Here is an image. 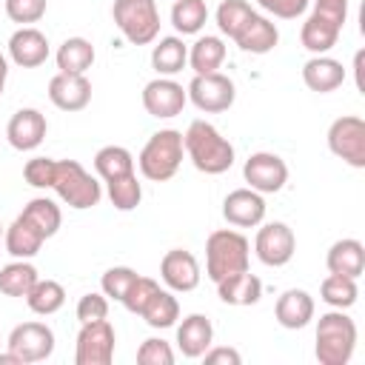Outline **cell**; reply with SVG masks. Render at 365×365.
<instances>
[{
  "instance_id": "83f0119b",
  "label": "cell",
  "mask_w": 365,
  "mask_h": 365,
  "mask_svg": "<svg viewBox=\"0 0 365 365\" xmlns=\"http://www.w3.org/2000/svg\"><path fill=\"white\" fill-rule=\"evenodd\" d=\"M94 46L91 40L86 37H68L60 43L54 60H57V68L63 74H86L91 66H94Z\"/></svg>"
},
{
  "instance_id": "8d00e7d4",
  "label": "cell",
  "mask_w": 365,
  "mask_h": 365,
  "mask_svg": "<svg viewBox=\"0 0 365 365\" xmlns=\"http://www.w3.org/2000/svg\"><path fill=\"white\" fill-rule=\"evenodd\" d=\"M106 188H108V200H111V205L117 211H134L140 205V200H143V185H140V180H137L134 171L108 180Z\"/></svg>"
},
{
  "instance_id": "8fae6325",
  "label": "cell",
  "mask_w": 365,
  "mask_h": 365,
  "mask_svg": "<svg viewBox=\"0 0 365 365\" xmlns=\"http://www.w3.org/2000/svg\"><path fill=\"white\" fill-rule=\"evenodd\" d=\"M297 251V237L285 222H259V231L254 237V254L268 268H282L291 262Z\"/></svg>"
},
{
  "instance_id": "3957f363",
  "label": "cell",
  "mask_w": 365,
  "mask_h": 365,
  "mask_svg": "<svg viewBox=\"0 0 365 365\" xmlns=\"http://www.w3.org/2000/svg\"><path fill=\"white\" fill-rule=\"evenodd\" d=\"M251 262V245L248 240L234 228L211 231L205 240V274L211 282H220L231 274L248 271Z\"/></svg>"
},
{
  "instance_id": "f907efd6",
  "label": "cell",
  "mask_w": 365,
  "mask_h": 365,
  "mask_svg": "<svg viewBox=\"0 0 365 365\" xmlns=\"http://www.w3.org/2000/svg\"><path fill=\"white\" fill-rule=\"evenodd\" d=\"M0 237H3V225H0Z\"/></svg>"
},
{
  "instance_id": "6da1fadb",
  "label": "cell",
  "mask_w": 365,
  "mask_h": 365,
  "mask_svg": "<svg viewBox=\"0 0 365 365\" xmlns=\"http://www.w3.org/2000/svg\"><path fill=\"white\" fill-rule=\"evenodd\" d=\"M182 148L197 171L222 174L234 165V145L205 120H194L182 134Z\"/></svg>"
},
{
  "instance_id": "e575fe53",
  "label": "cell",
  "mask_w": 365,
  "mask_h": 365,
  "mask_svg": "<svg viewBox=\"0 0 365 365\" xmlns=\"http://www.w3.org/2000/svg\"><path fill=\"white\" fill-rule=\"evenodd\" d=\"M205 23H208L205 0H174V6H171V26L180 34H200Z\"/></svg>"
},
{
  "instance_id": "5b68a950",
  "label": "cell",
  "mask_w": 365,
  "mask_h": 365,
  "mask_svg": "<svg viewBox=\"0 0 365 365\" xmlns=\"http://www.w3.org/2000/svg\"><path fill=\"white\" fill-rule=\"evenodd\" d=\"M111 17L131 46H148L160 34L157 0H114Z\"/></svg>"
},
{
  "instance_id": "ffe728a7",
  "label": "cell",
  "mask_w": 365,
  "mask_h": 365,
  "mask_svg": "<svg viewBox=\"0 0 365 365\" xmlns=\"http://www.w3.org/2000/svg\"><path fill=\"white\" fill-rule=\"evenodd\" d=\"M314 311H317L314 297H311L308 291H302V288H288V291H282L279 299H277V305H274L277 322H279L282 328H288V331L305 328V325L314 319Z\"/></svg>"
},
{
  "instance_id": "4dcf8cb0",
  "label": "cell",
  "mask_w": 365,
  "mask_h": 365,
  "mask_svg": "<svg viewBox=\"0 0 365 365\" xmlns=\"http://www.w3.org/2000/svg\"><path fill=\"white\" fill-rule=\"evenodd\" d=\"M140 317L145 319L148 328H160V331L163 328H171L180 319V302H177V297L171 291L157 288V294L145 302V308L140 311Z\"/></svg>"
},
{
  "instance_id": "8992f818",
  "label": "cell",
  "mask_w": 365,
  "mask_h": 365,
  "mask_svg": "<svg viewBox=\"0 0 365 365\" xmlns=\"http://www.w3.org/2000/svg\"><path fill=\"white\" fill-rule=\"evenodd\" d=\"M51 188L57 191V197L77 211L94 208L103 197V185L97 177H91L77 160H57V171H54V182Z\"/></svg>"
},
{
  "instance_id": "f6af8a7d",
  "label": "cell",
  "mask_w": 365,
  "mask_h": 365,
  "mask_svg": "<svg viewBox=\"0 0 365 365\" xmlns=\"http://www.w3.org/2000/svg\"><path fill=\"white\" fill-rule=\"evenodd\" d=\"M311 0H257L259 9H265L268 14L279 17V20H297L299 14H305Z\"/></svg>"
},
{
  "instance_id": "4316f807",
  "label": "cell",
  "mask_w": 365,
  "mask_h": 365,
  "mask_svg": "<svg viewBox=\"0 0 365 365\" xmlns=\"http://www.w3.org/2000/svg\"><path fill=\"white\" fill-rule=\"evenodd\" d=\"M151 66L160 77H174L177 71H182L188 66V46L182 43V37H160V43L151 48Z\"/></svg>"
},
{
  "instance_id": "ee69618b",
  "label": "cell",
  "mask_w": 365,
  "mask_h": 365,
  "mask_svg": "<svg viewBox=\"0 0 365 365\" xmlns=\"http://www.w3.org/2000/svg\"><path fill=\"white\" fill-rule=\"evenodd\" d=\"M80 325L83 322H97V319H108V297L106 294H83L77 308H74Z\"/></svg>"
},
{
  "instance_id": "277c9868",
  "label": "cell",
  "mask_w": 365,
  "mask_h": 365,
  "mask_svg": "<svg viewBox=\"0 0 365 365\" xmlns=\"http://www.w3.org/2000/svg\"><path fill=\"white\" fill-rule=\"evenodd\" d=\"M182 151H185L182 148V131H177V128L154 131L137 157L140 174L151 182H168L180 171Z\"/></svg>"
},
{
  "instance_id": "7bdbcfd3",
  "label": "cell",
  "mask_w": 365,
  "mask_h": 365,
  "mask_svg": "<svg viewBox=\"0 0 365 365\" xmlns=\"http://www.w3.org/2000/svg\"><path fill=\"white\" fill-rule=\"evenodd\" d=\"M54 171H57V160H51V157H34V160L26 163L23 177H26V182L34 185V188H51Z\"/></svg>"
},
{
  "instance_id": "484cf974",
  "label": "cell",
  "mask_w": 365,
  "mask_h": 365,
  "mask_svg": "<svg viewBox=\"0 0 365 365\" xmlns=\"http://www.w3.org/2000/svg\"><path fill=\"white\" fill-rule=\"evenodd\" d=\"M339 31H342L339 23H334V20H328V17L317 14V11H311L308 20H305L302 29H299V43H302V48H308L311 54H328V51L336 46Z\"/></svg>"
},
{
  "instance_id": "7dc6e473",
  "label": "cell",
  "mask_w": 365,
  "mask_h": 365,
  "mask_svg": "<svg viewBox=\"0 0 365 365\" xmlns=\"http://www.w3.org/2000/svg\"><path fill=\"white\" fill-rule=\"evenodd\" d=\"M202 359H205L208 365H240V362H242L240 351H237V348H225V345H220V348L211 345V348L202 354Z\"/></svg>"
},
{
  "instance_id": "f35d334b",
  "label": "cell",
  "mask_w": 365,
  "mask_h": 365,
  "mask_svg": "<svg viewBox=\"0 0 365 365\" xmlns=\"http://www.w3.org/2000/svg\"><path fill=\"white\" fill-rule=\"evenodd\" d=\"M134 279H137V271H134V268H128V265H114V268H108V271L103 274L100 288H103L106 297L123 302V297H125V291L131 288Z\"/></svg>"
},
{
  "instance_id": "d6a6232c",
  "label": "cell",
  "mask_w": 365,
  "mask_h": 365,
  "mask_svg": "<svg viewBox=\"0 0 365 365\" xmlns=\"http://www.w3.org/2000/svg\"><path fill=\"white\" fill-rule=\"evenodd\" d=\"M94 171L100 174L103 182L114 180V177H123V174H131L134 171V157L128 148L123 145H103L97 154H94Z\"/></svg>"
},
{
  "instance_id": "d6986e66",
  "label": "cell",
  "mask_w": 365,
  "mask_h": 365,
  "mask_svg": "<svg viewBox=\"0 0 365 365\" xmlns=\"http://www.w3.org/2000/svg\"><path fill=\"white\" fill-rule=\"evenodd\" d=\"M234 43H237L242 51H248V54H268V51L277 48L279 31H277V26H274L265 14L251 11V17H248V20L242 23V29L234 34Z\"/></svg>"
},
{
  "instance_id": "7c38bea8",
  "label": "cell",
  "mask_w": 365,
  "mask_h": 365,
  "mask_svg": "<svg viewBox=\"0 0 365 365\" xmlns=\"http://www.w3.org/2000/svg\"><path fill=\"white\" fill-rule=\"evenodd\" d=\"M242 177L248 182V188L259 191V194H277L285 182H288V165L279 154L271 151H257L245 160L242 165Z\"/></svg>"
},
{
  "instance_id": "836d02e7",
  "label": "cell",
  "mask_w": 365,
  "mask_h": 365,
  "mask_svg": "<svg viewBox=\"0 0 365 365\" xmlns=\"http://www.w3.org/2000/svg\"><path fill=\"white\" fill-rule=\"evenodd\" d=\"M20 214H23L34 228H40L46 240L54 237V234L60 231V222H63L60 205H57L54 200H48V197H34V200H29Z\"/></svg>"
},
{
  "instance_id": "74e56055",
  "label": "cell",
  "mask_w": 365,
  "mask_h": 365,
  "mask_svg": "<svg viewBox=\"0 0 365 365\" xmlns=\"http://www.w3.org/2000/svg\"><path fill=\"white\" fill-rule=\"evenodd\" d=\"M251 3L248 0H222L217 6V29L234 40V34L242 29V23L251 17Z\"/></svg>"
},
{
  "instance_id": "cb8c5ba5",
  "label": "cell",
  "mask_w": 365,
  "mask_h": 365,
  "mask_svg": "<svg viewBox=\"0 0 365 365\" xmlns=\"http://www.w3.org/2000/svg\"><path fill=\"white\" fill-rule=\"evenodd\" d=\"M325 265H328L331 274H342V277L359 279L362 271H365V245L359 240H354V237L336 240L325 254Z\"/></svg>"
},
{
  "instance_id": "bcb514c9",
  "label": "cell",
  "mask_w": 365,
  "mask_h": 365,
  "mask_svg": "<svg viewBox=\"0 0 365 365\" xmlns=\"http://www.w3.org/2000/svg\"><path fill=\"white\" fill-rule=\"evenodd\" d=\"M314 11L345 26V17H348V0H314Z\"/></svg>"
},
{
  "instance_id": "d590c367",
  "label": "cell",
  "mask_w": 365,
  "mask_h": 365,
  "mask_svg": "<svg viewBox=\"0 0 365 365\" xmlns=\"http://www.w3.org/2000/svg\"><path fill=\"white\" fill-rule=\"evenodd\" d=\"M359 297V288H356V279L354 277H342V274H328L319 285V299L331 308H351Z\"/></svg>"
},
{
  "instance_id": "9c48e42d",
  "label": "cell",
  "mask_w": 365,
  "mask_h": 365,
  "mask_svg": "<svg viewBox=\"0 0 365 365\" xmlns=\"http://www.w3.org/2000/svg\"><path fill=\"white\" fill-rule=\"evenodd\" d=\"M114 345L117 334L108 319L97 322H83L77 334V348H74V362L77 365H111L114 359Z\"/></svg>"
},
{
  "instance_id": "b9f144b4",
  "label": "cell",
  "mask_w": 365,
  "mask_h": 365,
  "mask_svg": "<svg viewBox=\"0 0 365 365\" xmlns=\"http://www.w3.org/2000/svg\"><path fill=\"white\" fill-rule=\"evenodd\" d=\"M137 362L140 365H174V351H171V345L165 339L148 336L137 348Z\"/></svg>"
},
{
  "instance_id": "44dd1931",
  "label": "cell",
  "mask_w": 365,
  "mask_h": 365,
  "mask_svg": "<svg viewBox=\"0 0 365 365\" xmlns=\"http://www.w3.org/2000/svg\"><path fill=\"white\" fill-rule=\"evenodd\" d=\"M214 342V325L205 314H188L177 328V348L188 359H200Z\"/></svg>"
},
{
  "instance_id": "603a6c76",
  "label": "cell",
  "mask_w": 365,
  "mask_h": 365,
  "mask_svg": "<svg viewBox=\"0 0 365 365\" xmlns=\"http://www.w3.org/2000/svg\"><path fill=\"white\" fill-rule=\"evenodd\" d=\"M3 242H6V251L14 257V259H31L40 254L46 237L40 228H34L23 214L14 217V222L3 231Z\"/></svg>"
},
{
  "instance_id": "5bb4252c",
  "label": "cell",
  "mask_w": 365,
  "mask_h": 365,
  "mask_svg": "<svg viewBox=\"0 0 365 365\" xmlns=\"http://www.w3.org/2000/svg\"><path fill=\"white\" fill-rule=\"evenodd\" d=\"M160 277L163 282L171 288V291H180V294H188L200 285V262L191 251L185 248H171L165 251V257L160 259Z\"/></svg>"
},
{
  "instance_id": "7402d4cb",
  "label": "cell",
  "mask_w": 365,
  "mask_h": 365,
  "mask_svg": "<svg viewBox=\"0 0 365 365\" xmlns=\"http://www.w3.org/2000/svg\"><path fill=\"white\" fill-rule=\"evenodd\" d=\"M302 83L317 94H328L345 83V66L328 54H314L302 66Z\"/></svg>"
},
{
  "instance_id": "ac0fdd59",
  "label": "cell",
  "mask_w": 365,
  "mask_h": 365,
  "mask_svg": "<svg viewBox=\"0 0 365 365\" xmlns=\"http://www.w3.org/2000/svg\"><path fill=\"white\" fill-rule=\"evenodd\" d=\"M48 100L60 111H83L91 103V83L86 74H63L57 71L48 80Z\"/></svg>"
},
{
  "instance_id": "f1b7e54d",
  "label": "cell",
  "mask_w": 365,
  "mask_h": 365,
  "mask_svg": "<svg viewBox=\"0 0 365 365\" xmlns=\"http://www.w3.org/2000/svg\"><path fill=\"white\" fill-rule=\"evenodd\" d=\"M225 63V43L217 34H202L188 48V66L194 74H211Z\"/></svg>"
},
{
  "instance_id": "c3c4849f",
  "label": "cell",
  "mask_w": 365,
  "mask_h": 365,
  "mask_svg": "<svg viewBox=\"0 0 365 365\" xmlns=\"http://www.w3.org/2000/svg\"><path fill=\"white\" fill-rule=\"evenodd\" d=\"M6 77H9V60H6V54H0V94L6 88Z\"/></svg>"
},
{
  "instance_id": "d4e9b609",
  "label": "cell",
  "mask_w": 365,
  "mask_h": 365,
  "mask_svg": "<svg viewBox=\"0 0 365 365\" xmlns=\"http://www.w3.org/2000/svg\"><path fill=\"white\" fill-rule=\"evenodd\" d=\"M217 297L225 302V305H257L262 299V282L257 274H248V271H240V274H231L225 279L217 282Z\"/></svg>"
},
{
  "instance_id": "ab89813d",
  "label": "cell",
  "mask_w": 365,
  "mask_h": 365,
  "mask_svg": "<svg viewBox=\"0 0 365 365\" xmlns=\"http://www.w3.org/2000/svg\"><path fill=\"white\" fill-rule=\"evenodd\" d=\"M157 288H160V282H157V279H151V277H140V274H137V279L131 282V288H128V291H125V297H123L125 311L140 314V311L145 308V302L157 294Z\"/></svg>"
},
{
  "instance_id": "9a60e30c",
  "label": "cell",
  "mask_w": 365,
  "mask_h": 365,
  "mask_svg": "<svg viewBox=\"0 0 365 365\" xmlns=\"http://www.w3.org/2000/svg\"><path fill=\"white\" fill-rule=\"evenodd\" d=\"M222 217L237 228H257L265 220V200L254 188H234L222 200Z\"/></svg>"
},
{
  "instance_id": "7a4b0ae2",
  "label": "cell",
  "mask_w": 365,
  "mask_h": 365,
  "mask_svg": "<svg viewBox=\"0 0 365 365\" xmlns=\"http://www.w3.org/2000/svg\"><path fill=\"white\" fill-rule=\"evenodd\" d=\"M356 348V322L342 311L331 308L317 319V359L319 365H348Z\"/></svg>"
},
{
  "instance_id": "ba28073f",
  "label": "cell",
  "mask_w": 365,
  "mask_h": 365,
  "mask_svg": "<svg viewBox=\"0 0 365 365\" xmlns=\"http://www.w3.org/2000/svg\"><path fill=\"white\" fill-rule=\"evenodd\" d=\"M328 148L354 168H365V120L356 114L336 117L328 128Z\"/></svg>"
},
{
  "instance_id": "e0dca14e",
  "label": "cell",
  "mask_w": 365,
  "mask_h": 365,
  "mask_svg": "<svg viewBox=\"0 0 365 365\" xmlns=\"http://www.w3.org/2000/svg\"><path fill=\"white\" fill-rule=\"evenodd\" d=\"M9 60L20 68H37L48 60V37L34 26H20L9 37Z\"/></svg>"
},
{
  "instance_id": "60d3db41",
  "label": "cell",
  "mask_w": 365,
  "mask_h": 365,
  "mask_svg": "<svg viewBox=\"0 0 365 365\" xmlns=\"http://www.w3.org/2000/svg\"><path fill=\"white\" fill-rule=\"evenodd\" d=\"M6 14L11 23L31 26L46 17V0H6Z\"/></svg>"
},
{
  "instance_id": "30bf717a",
  "label": "cell",
  "mask_w": 365,
  "mask_h": 365,
  "mask_svg": "<svg viewBox=\"0 0 365 365\" xmlns=\"http://www.w3.org/2000/svg\"><path fill=\"white\" fill-rule=\"evenodd\" d=\"M6 345L23 365L43 362L54 354V331L46 322H23L11 328Z\"/></svg>"
},
{
  "instance_id": "4fadbf2b",
  "label": "cell",
  "mask_w": 365,
  "mask_h": 365,
  "mask_svg": "<svg viewBox=\"0 0 365 365\" xmlns=\"http://www.w3.org/2000/svg\"><path fill=\"white\" fill-rule=\"evenodd\" d=\"M185 103H188L185 88L171 77H154L143 88V108L157 120H171L182 114Z\"/></svg>"
},
{
  "instance_id": "681fc988",
  "label": "cell",
  "mask_w": 365,
  "mask_h": 365,
  "mask_svg": "<svg viewBox=\"0 0 365 365\" xmlns=\"http://www.w3.org/2000/svg\"><path fill=\"white\" fill-rule=\"evenodd\" d=\"M0 365H23L11 351H6V354H0Z\"/></svg>"
},
{
  "instance_id": "2e32d148",
  "label": "cell",
  "mask_w": 365,
  "mask_h": 365,
  "mask_svg": "<svg viewBox=\"0 0 365 365\" xmlns=\"http://www.w3.org/2000/svg\"><path fill=\"white\" fill-rule=\"evenodd\" d=\"M46 131H48V123H46L43 111L20 108V111L11 114V120L6 125V140L17 151H34L46 140Z\"/></svg>"
},
{
  "instance_id": "1f68e13d",
  "label": "cell",
  "mask_w": 365,
  "mask_h": 365,
  "mask_svg": "<svg viewBox=\"0 0 365 365\" xmlns=\"http://www.w3.org/2000/svg\"><path fill=\"white\" fill-rule=\"evenodd\" d=\"M37 268L29 259H14L0 268V294L6 297H26L37 282Z\"/></svg>"
},
{
  "instance_id": "52a82bcc",
  "label": "cell",
  "mask_w": 365,
  "mask_h": 365,
  "mask_svg": "<svg viewBox=\"0 0 365 365\" xmlns=\"http://www.w3.org/2000/svg\"><path fill=\"white\" fill-rule=\"evenodd\" d=\"M188 100L205 111V114H220V111H228L237 100V86L228 74H220V71H211V74H194L188 88H185Z\"/></svg>"
},
{
  "instance_id": "f546056e",
  "label": "cell",
  "mask_w": 365,
  "mask_h": 365,
  "mask_svg": "<svg viewBox=\"0 0 365 365\" xmlns=\"http://www.w3.org/2000/svg\"><path fill=\"white\" fill-rule=\"evenodd\" d=\"M26 305L40 317H51L66 305V288L57 279H37L26 294Z\"/></svg>"
}]
</instances>
